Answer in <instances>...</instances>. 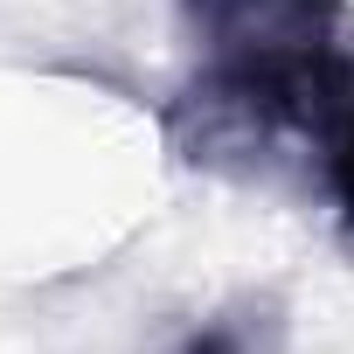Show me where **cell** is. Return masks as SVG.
Instances as JSON below:
<instances>
[{
    "label": "cell",
    "instance_id": "6da1fadb",
    "mask_svg": "<svg viewBox=\"0 0 354 354\" xmlns=\"http://www.w3.org/2000/svg\"><path fill=\"white\" fill-rule=\"evenodd\" d=\"M181 21L223 70H278L333 49L340 0H181Z\"/></svg>",
    "mask_w": 354,
    "mask_h": 354
},
{
    "label": "cell",
    "instance_id": "7a4b0ae2",
    "mask_svg": "<svg viewBox=\"0 0 354 354\" xmlns=\"http://www.w3.org/2000/svg\"><path fill=\"white\" fill-rule=\"evenodd\" d=\"M313 160H319V188H326V202H333L340 243H354V56H347V70H340L333 97H326Z\"/></svg>",
    "mask_w": 354,
    "mask_h": 354
},
{
    "label": "cell",
    "instance_id": "3957f363",
    "mask_svg": "<svg viewBox=\"0 0 354 354\" xmlns=\"http://www.w3.org/2000/svg\"><path fill=\"white\" fill-rule=\"evenodd\" d=\"M271 347H278V306L243 299V306H223L216 319H202L181 354H271Z\"/></svg>",
    "mask_w": 354,
    "mask_h": 354
}]
</instances>
